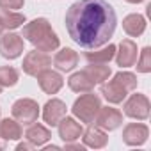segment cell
I'll list each match as a JSON object with an SVG mask.
<instances>
[{
    "instance_id": "6da1fadb",
    "label": "cell",
    "mask_w": 151,
    "mask_h": 151,
    "mask_svg": "<svg viewBox=\"0 0 151 151\" xmlns=\"http://www.w3.org/2000/svg\"><path fill=\"white\" fill-rule=\"evenodd\" d=\"M69 37L82 48H98L114 36L117 16L107 0H78L66 11Z\"/></svg>"
},
{
    "instance_id": "7a4b0ae2",
    "label": "cell",
    "mask_w": 151,
    "mask_h": 151,
    "mask_svg": "<svg viewBox=\"0 0 151 151\" xmlns=\"http://www.w3.org/2000/svg\"><path fill=\"white\" fill-rule=\"evenodd\" d=\"M22 37H25L30 45H34L36 50L45 52V53L57 50L59 45H60L57 34L53 32V29H52V25L46 18H36L30 23H27L23 27Z\"/></svg>"
},
{
    "instance_id": "3957f363",
    "label": "cell",
    "mask_w": 151,
    "mask_h": 151,
    "mask_svg": "<svg viewBox=\"0 0 151 151\" xmlns=\"http://www.w3.org/2000/svg\"><path fill=\"white\" fill-rule=\"evenodd\" d=\"M101 107V101H100V96H96L94 93H82L80 98L75 100L73 107H71V112L73 116L77 117L80 123L84 124H93L98 110Z\"/></svg>"
},
{
    "instance_id": "277c9868",
    "label": "cell",
    "mask_w": 151,
    "mask_h": 151,
    "mask_svg": "<svg viewBox=\"0 0 151 151\" xmlns=\"http://www.w3.org/2000/svg\"><path fill=\"white\" fill-rule=\"evenodd\" d=\"M13 117L20 123V124H32L37 121L39 117V105L36 100H30V98H20L13 103Z\"/></svg>"
},
{
    "instance_id": "5b68a950",
    "label": "cell",
    "mask_w": 151,
    "mask_h": 151,
    "mask_svg": "<svg viewBox=\"0 0 151 151\" xmlns=\"http://www.w3.org/2000/svg\"><path fill=\"white\" fill-rule=\"evenodd\" d=\"M149 100L146 94H132L126 101H124V114L132 119H137V121H144L149 117Z\"/></svg>"
},
{
    "instance_id": "8992f818",
    "label": "cell",
    "mask_w": 151,
    "mask_h": 151,
    "mask_svg": "<svg viewBox=\"0 0 151 151\" xmlns=\"http://www.w3.org/2000/svg\"><path fill=\"white\" fill-rule=\"evenodd\" d=\"M48 66H52V59L48 53L45 52H39V50H32L29 52L25 57H23V73H27L29 77H37V75L46 69Z\"/></svg>"
},
{
    "instance_id": "52a82bcc",
    "label": "cell",
    "mask_w": 151,
    "mask_h": 151,
    "mask_svg": "<svg viewBox=\"0 0 151 151\" xmlns=\"http://www.w3.org/2000/svg\"><path fill=\"white\" fill-rule=\"evenodd\" d=\"M23 46V37L14 32H6L4 36H0V55L4 59H18L25 52Z\"/></svg>"
},
{
    "instance_id": "ba28073f",
    "label": "cell",
    "mask_w": 151,
    "mask_h": 151,
    "mask_svg": "<svg viewBox=\"0 0 151 151\" xmlns=\"http://www.w3.org/2000/svg\"><path fill=\"white\" fill-rule=\"evenodd\" d=\"M93 123L101 130L112 132V130H117L123 124V114L114 107H100Z\"/></svg>"
},
{
    "instance_id": "9c48e42d",
    "label": "cell",
    "mask_w": 151,
    "mask_h": 151,
    "mask_svg": "<svg viewBox=\"0 0 151 151\" xmlns=\"http://www.w3.org/2000/svg\"><path fill=\"white\" fill-rule=\"evenodd\" d=\"M37 84L39 87L43 89V93L46 94H57L62 86H64V78H62V75L59 71H53V69H43L39 75H37Z\"/></svg>"
},
{
    "instance_id": "30bf717a",
    "label": "cell",
    "mask_w": 151,
    "mask_h": 151,
    "mask_svg": "<svg viewBox=\"0 0 151 151\" xmlns=\"http://www.w3.org/2000/svg\"><path fill=\"white\" fill-rule=\"evenodd\" d=\"M149 137V128L142 123H130L123 130V142L126 146H142Z\"/></svg>"
},
{
    "instance_id": "8fae6325",
    "label": "cell",
    "mask_w": 151,
    "mask_h": 151,
    "mask_svg": "<svg viewBox=\"0 0 151 151\" xmlns=\"http://www.w3.org/2000/svg\"><path fill=\"white\" fill-rule=\"evenodd\" d=\"M114 57H116L117 66H121V68L135 66L137 57H139V48H137V45L132 39H123L119 43V52L116 50V55Z\"/></svg>"
},
{
    "instance_id": "7c38bea8",
    "label": "cell",
    "mask_w": 151,
    "mask_h": 151,
    "mask_svg": "<svg viewBox=\"0 0 151 151\" xmlns=\"http://www.w3.org/2000/svg\"><path fill=\"white\" fill-rule=\"evenodd\" d=\"M68 112V107L62 100H57V98H52L46 101V105L43 107V119L46 124L50 126H57L60 123V119L66 116Z\"/></svg>"
},
{
    "instance_id": "4fadbf2b",
    "label": "cell",
    "mask_w": 151,
    "mask_h": 151,
    "mask_svg": "<svg viewBox=\"0 0 151 151\" xmlns=\"http://www.w3.org/2000/svg\"><path fill=\"white\" fill-rule=\"evenodd\" d=\"M57 126H59V137L64 142H75V140H78L82 137V133H84L82 124L77 119L68 117V116H64Z\"/></svg>"
},
{
    "instance_id": "5bb4252c",
    "label": "cell",
    "mask_w": 151,
    "mask_h": 151,
    "mask_svg": "<svg viewBox=\"0 0 151 151\" xmlns=\"http://www.w3.org/2000/svg\"><path fill=\"white\" fill-rule=\"evenodd\" d=\"M100 93L103 94V98H105L109 103H114V105L123 103L124 98L128 96V91H126L116 78H112L110 82L105 80V82L101 84V87H100Z\"/></svg>"
},
{
    "instance_id": "9a60e30c",
    "label": "cell",
    "mask_w": 151,
    "mask_h": 151,
    "mask_svg": "<svg viewBox=\"0 0 151 151\" xmlns=\"http://www.w3.org/2000/svg\"><path fill=\"white\" fill-rule=\"evenodd\" d=\"M78 64V53L71 50V48H62L60 52H57V55L53 57V66L62 71V73H68V71H73Z\"/></svg>"
},
{
    "instance_id": "2e32d148",
    "label": "cell",
    "mask_w": 151,
    "mask_h": 151,
    "mask_svg": "<svg viewBox=\"0 0 151 151\" xmlns=\"http://www.w3.org/2000/svg\"><path fill=\"white\" fill-rule=\"evenodd\" d=\"M82 140H84V146L86 147H93V149H101L107 146L109 142V137L107 133L98 128V126H89L84 133H82Z\"/></svg>"
},
{
    "instance_id": "e0dca14e",
    "label": "cell",
    "mask_w": 151,
    "mask_h": 151,
    "mask_svg": "<svg viewBox=\"0 0 151 151\" xmlns=\"http://www.w3.org/2000/svg\"><path fill=\"white\" fill-rule=\"evenodd\" d=\"M25 139L34 146H45L52 139V133L46 126H43L39 123H32V124H29V128L25 132Z\"/></svg>"
},
{
    "instance_id": "ac0fdd59",
    "label": "cell",
    "mask_w": 151,
    "mask_h": 151,
    "mask_svg": "<svg viewBox=\"0 0 151 151\" xmlns=\"http://www.w3.org/2000/svg\"><path fill=\"white\" fill-rule=\"evenodd\" d=\"M68 86H69L71 91L80 93V94H82V93H89V91L94 89V82H93V78L89 77L86 71H77V73H73L71 77H69V80H68Z\"/></svg>"
},
{
    "instance_id": "d6986e66",
    "label": "cell",
    "mask_w": 151,
    "mask_h": 151,
    "mask_svg": "<svg viewBox=\"0 0 151 151\" xmlns=\"http://www.w3.org/2000/svg\"><path fill=\"white\" fill-rule=\"evenodd\" d=\"M123 29L128 36L132 37H139L144 34L146 30V18L142 14H128L123 20Z\"/></svg>"
},
{
    "instance_id": "ffe728a7",
    "label": "cell",
    "mask_w": 151,
    "mask_h": 151,
    "mask_svg": "<svg viewBox=\"0 0 151 151\" xmlns=\"http://www.w3.org/2000/svg\"><path fill=\"white\" fill-rule=\"evenodd\" d=\"M23 132H22V126L20 123L13 117V119H2L0 121V139L4 140H18L22 139Z\"/></svg>"
},
{
    "instance_id": "44dd1931",
    "label": "cell",
    "mask_w": 151,
    "mask_h": 151,
    "mask_svg": "<svg viewBox=\"0 0 151 151\" xmlns=\"http://www.w3.org/2000/svg\"><path fill=\"white\" fill-rule=\"evenodd\" d=\"M116 46L114 45H107V46H103V48H100L98 46V50H93V52H87L86 53V59L89 60V62H96V64H107V62H110L112 59H114V55H116Z\"/></svg>"
},
{
    "instance_id": "7402d4cb",
    "label": "cell",
    "mask_w": 151,
    "mask_h": 151,
    "mask_svg": "<svg viewBox=\"0 0 151 151\" xmlns=\"http://www.w3.org/2000/svg\"><path fill=\"white\" fill-rule=\"evenodd\" d=\"M84 71L93 78L94 84H103L105 80H109L110 73H112L109 66H105V64H96V62H89V66H87Z\"/></svg>"
},
{
    "instance_id": "603a6c76",
    "label": "cell",
    "mask_w": 151,
    "mask_h": 151,
    "mask_svg": "<svg viewBox=\"0 0 151 151\" xmlns=\"http://www.w3.org/2000/svg\"><path fill=\"white\" fill-rule=\"evenodd\" d=\"M0 20H2L4 29H7V30H14V29L22 27L27 22L25 14L16 13V11H2L0 13Z\"/></svg>"
},
{
    "instance_id": "cb8c5ba5",
    "label": "cell",
    "mask_w": 151,
    "mask_h": 151,
    "mask_svg": "<svg viewBox=\"0 0 151 151\" xmlns=\"http://www.w3.org/2000/svg\"><path fill=\"white\" fill-rule=\"evenodd\" d=\"M20 80V73L18 69L11 66H0V86L2 87H13Z\"/></svg>"
},
{
    "instance_id": "d4e9b609",
    "label": "cell",
    "mask_w": 151,
    "mask_h": 151,
    "mask_svg": "<svg viewBox=\"0 0 151 151\" xmlns=\"http://www.w3.org/2000/svg\"><path fill=\"white\" fill-rule=\"evenodd\" d=\"M114 78L128 91V93H132V91H135L137 89V84H139V80H137V77L133 73H130V71H119V73H116L114 75Z\"/></svg>"
},
{
    "instance_id": "484cf974",
    "label": "cell",
    "mask_w": 151,
    "mask_h": 151,
    "mask_svg": "<svg viewBox=\"0 0 151 151\" xmlns=\"http://www.w3.org/2000/svg\"><path fill=\"white\" fill-rule=\"evenodd\" d=\"M137 71L140 73H149L151 71V48L149 46H144L140 50V55L137 57Z\"/></svg>"
},
{
    "instance_id": "4316f807",
    "label": "cell",
    "mask_w": 151,
    "mask_h": 151,
    "mask_svg": "<svg viewBox=\"0 0 151 151\" xmlns=\"http://www.w3.org/2000/svg\"><path fill=\"white\" fill-rule=\"evenodd\" d=\"M25 4V0H0V9L2 11H18Z\"/></svg>"
},
{
    "instance_id": "83f0119b",
    "label": "cell",
    "mask_w": 151,
    "mask_h": 151,
    "mask_svg": "<svg viewBox=\"0 0 151 151\" xmlns=\"http://www.w3.org/2000/svg\"><path fill=\"white\" fill-rule=\"evenodd\" d=\"M64 144H66V146H64L66 149H77V151H84V147H86L84 144H75V142H64Z\"/></svg>"
},
{
    "instance_id": "f1b7e54d",
    "label": "cell",
    "mask_w": 151,
    "mask_h": 151,
    "mask_svg": "<svg viewBox=\"0 0 151 151\" xmlns=\"http://www.w3.org/2000/svg\"><path fill=\"white\" fill-rule=\"evenodd\" d=\"M34 147H36V146L30 144V142H20L16 149H18V151H23V149H34Z\"/></svg>"
},
{
    "instance_id": "f546056e",
    "label": "cell",
    "mask_w": 151,
    "mask_h": 151,
    "mask_svg": "<svg viewBox=\"0 0 151 151\" xmlns=\"http://www.w3.org/2000/svg\"><path fill=\"white\" fill-rule=\"evenodd\" d=\"M128 4H140V2H144V0H126Z\"/></svg>"
},
{
    "instance_id": "4dcf8cb0",
    "label": "cell",
    "mask_w": 151,
    "mask_h": 151,
    "mask_svg": "<svg viewBox=\"0 0 151 151\" xmlns=\"http://www.w3.org/2000/svg\"><path fill=\"white\" fill-rule=\"evenodd\" d=\"M2 30H4V25H2V20H0V36H2Z\"/></svg>"
},
{
    "instance_id": "1f68e13d",
    "label": "cell",
    "mask_w": 151,
    "mask_h": 151,
    "mask_svg": "<svg viewBox=\"0 0 151 151\" xmlns=\"http://www.w3.org/2000/svg\"><path fill=\"white\" fill-rule=\"evenodd\" d=\"M0 149H4V144H2V142H0Z\"/></svg>"
},
{
    "instance_id": "d6a6232c",
    "label": "cell",
    "mask_w": 151,
    "mask_h": 151,
    "mask_svg": "<svg viewBox=\"0 0 151 151\" xmlns=\"http://www.w3.org/2000/svg\"><path fill=\"white\" fill-rule=\"evenodd\" d=\"M0 93H2V86H0Z\"/></svg>"
},
{
    "instance_id": "836d02e7",
    "label": "cell",
    "mask_w": 151,
    "mask_h": 151,
    "mask_svg": "<svg viewBox=\"0 0 151 151\" xmlns=\"http://www.w3.org/2000/svg\"><path fill=\"white\" fill-rule=\"evenodd\" d=\"M0 114H2V110H0Z\"/></svg>"
}]
</instances>
